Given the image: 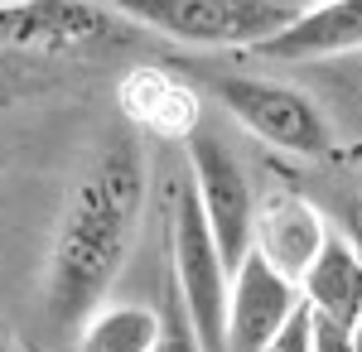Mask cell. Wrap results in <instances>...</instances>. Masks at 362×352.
<instances>
[{
  "label": "cell",
  "instance_id": "cell-1",
  "mask_svg": "<svg viewBox=\"0 0 362 352\" xmlns=\"http://www.w3.org/2000/svg\"><path fill=\"white\" fill-rule=\"evenodd\" d=\"M140 208H145V155L131 136H107V145L78 174L49 246L44 304L58 328H78L92 309L107 304L136 246Z\"/></svg>",
  "mask_w": 362,
  "mask_h": 352
},
{
  "label": "cell",
  "instance_id": "cell-2",
  "mask_svg": "<svg viewBox=\"0 0 362 352\" xmlns=\"http://www.w3.org/2000/svg\"><path fill=\"white\" fill-rule=\"evenodd\" d=\"M97 5L189 49H256L295 15L280 0H97Z\"/></svg>",
  "mask_w": 362,
  "mask_h": 352
},
{
  "label": "cell",
  "instance_id": "cell-3",
  "mask_svg": "<svg viewBox=\"0 0 362 352\" xmlns=\"http://www.w3.org/2000/svg\"><path fill=\"white\" fill-rule=\"evenodd\" d=\"M174 285L179 314L194 333L198 352H227V295L232 271L208 232V217L198 208V193L184 184L174 198Z\"/></svg>",
  "mask_w": 362,
  "mask_h": 352
},
{
  "label": "cell",
  "instance_id": "cell-4",
  "mask_svg": "<svg viewBox=\"0 0 362 352\" xmlns=\"http://www.w3.org/2000/svg\"><path fill=\"white\" fill-rule=\"evenodd\" d=\"M223 111L251 131L256 140H266L271 150L285 155H324L334 145V131L324 121V111L309 102L300 87L276 78H247V73H232V78L213 82Z\"/></svg>",
  "mask_w": 362,
  "mask_h": 352
},
{
  "label": "cell",
  "instance_id": "cell-5",
  "mask_svg": "<svg viewBox=\"0 0 362 352\" xmlns=\"http://www.w3.org/2000/svg\"><path fill=\"white\" fill-rule=\"evenodd\" d=\"M184 150H189V189L198 193V208L208 217V232L223 251L227 271H237L251 251V222H256V193L247 169L203 126L184 140Z\"/></svg>",
  "mask_w": 362,
  "mask_h": 352
},
{
  "label": "cell",
  "instance_id": "cell-6",
  "mask_svg": "<svg viewBox=\"0 0 362 352\" xmlns=\"http://www.w3.org/2000/svg\"><path fill=\"white\" fill-rule=\"evenodd\" d=\"M116 20L97 0H15L0 5V49L20 54H73L107 44L116 34Z\"/></svg>",
  "mask_w": 362,
  "mask_h": 352
},
{
  "label": "cell",
  "instance_id": "cell-7",
  "mask_svg": "<svg viewBox=\"0 0 362 352\" xmlns=\"http://www.w3.org/2000/svg\"><path fill=\"white\" fill-rule=\"evenodd\" d=\"M305 304L300 285L247 251V261L232 271V295H227V352H261L280 328L295 319Z\"/></svg>",
  "mask_w": 362,
  "mask_h": 352
},
{
  "label": "cell",
  "instance_id": "cell-8",
  "mask_svg": "<svg viewBox=\"0 0 362 352\" xmlns=\"http://www.w3.org/2000/svg\"><path fill=\"white\" fill-rule=\"evenodd\" d=\"M324 242H329V227H324V217H319V208L309 198H300L290 189H276L271 198L256 203L251 251L261 261H271L285 280L300 285L309 275V266H314V256L324 251Z\"/></svg>",
  "mask_w": 362,
  "mask_h": 352
},
{
  "label": "cell",
  "instance_id": "cell-9",
  "mask_svg": "<svg viewBox=\"0 0 362 352\" xmlns=\"http://www.w3.org/2000/svg\"><path fill=\"white\" fill-rule=\"evenodd\" d=\"M362 49V0H329L290 15V25L261 39L251 54L276 58V63H314Z\"/></svg>",
  "mask_w": 362,
  "mask_h": 352
},
{
  "label": "cell",
  "instance_id": "cell-10",
  "mask_svg": "<svg viewBox=\"0 0 362 352\" xmlns=\"http://www.w3.org/2000/svg\"><path fill=\"white\" fill-rule=\"evenodd\" d=\"M116 97H121V111L131 116V126L160 140H189L203 126V102L194 97V87H184L165 68H131L116 87Z\"/></svg>",
  "mask_w": 362,
  "mask_h": 352
},
{
  "label": "cell",
  "instance_id": "cell-11",
  "mask_svg": "<svg viewBox=\"0 0 362 352\" xmlns=\"http://www.w3.org/2000/svg\"><path fill=\"white\" fill-rule=\"evenodd\" d=\"M300 295H305V304L314 314H324V319H334L343 328L358 324L362 319V251H358V242L329 232L324 251L314 256L309 275L300 280Z\"/></svg>",
  "mask_w": 362,
  "mask_h": 352
},
{
  "label": "cell",
  "instance_id": "cell-12",
  "mask_svg": "<svg viewBox=\"0 0 362 352\" xmlns=\"http://www.w3.org/2000/svg\"><path fill=\"white\" fill-rule=\"evenodd\" d=\"M165 338V319L150 304H102L73 328L68 352H155Z\"/></svg>",
  "mask_w": 362,
  "mask_h": 352
},
{
  "label": "cell",
  "instance_id": "cell-13",
  "mask_svg": "<svg viewBox=\"0 0 362 352\" xmlns=\"http://www.w3.org/2000/svg\"><path fill=\"white\" fill-rule=\"evenodd\" d=\"M309 343H314V352H353V328H343L309 309Z\"/></svg>",
  "mask_w": 362,
  "mask_h": 352
},
{
  "label": "cell",
  "instance_id": "cell-14",
  "mask_svg": "<svg viewBox=\"0 0 362 352\" xmlns=\"http://www.w3.org/2000/svg\"><path fill=\"white\" fill-rule=\"evenodd\" d=\"M261 352H314V343H309V304H300V309H295V319L280 328Z\"/></svg>",
  "mask_w": 362,
  "mask_h": 352
},
{
  "label": "cell",
  "instance_id": "cell-15",
  "mask_svg": "<svg viewBox=\"0 0 362 352\" xmlns=\"http://www.w3.org/2000/svg\"><path fill=\"white\" fill-rule=\"evenodd\" d=\"M155 352H198V343H194V333H189V324H184V319H179V324H169Z\"/></svg>",
  "mask_w": 362,
  "mask_h": 352
},
{
  "label": "cell",
  "instance_id": "cell-16",
  "mask_svg": "<svg viewBox=\"0 0 362 352\" xmlns=\"http://www.w3.org/2000/svg\"><path fill=\"white\" fill-rule=\"evenodd\" d=\"M353 352H362V319L353 324Z\"/></svg>",
  "mask_w": 362,
  "mask_h": 352
},
{
  "label": "cell",
  "instance_id": "cell-17",
  "mask_svg": "<svg viewBox=\"0 0 362 352\" xmlns=\"http://www.w3.org/2000/svg\"><path fill=\"white\" fill-rule=\"evenodd\" d=\"M0 352H25V343H10V338H0Z\"/></svg>",
  "mask_w": 362,
  "mask_h": 352
},
{
  "label": "cell",
  "instance_id": "cell-18",
  "mask_svg": "<svg viewBox=\"0 0 362 352\" xmlns=\"http://www.w3.org/2000/svg\"><path fill=\"white\" fill-rule=\"evenodd\" d=\"M353 222H358V251H362V198H358V217Z\"/></svg>",
  "mask_w": 362,
  "mask_h": 352
},
{
  "label": "cell",
  "instance_id": "cell-19",
  "mask_svg": "<svg viewBox=\"0 0 362 352\" xmlns=\"http://www.w3.org/2000/svg\"><path fill=\"white\" fill-rule=\"evenodd\" d=\"M25 352H44V348H34V343H25Z\"/></svg>",
  "mask_w": 362,
  "mask_h": 352
},
{
  "label": "cell",
  "instance_id": "cell-20",
  "mask_svg": "<svg viewBox=\"0 0 362 352\" xmlns=\"http://www.w3.org/2000/svg\"><path fill=\"white\" fill-rule=\"evenodd\" d=\"M314 5H329V0H314Z\"/></svg>",
  "mask_w": 362,
  "mask_h": 352
},
{
  "label": "cell",
  "instance_id": "cell-21",
  "mask_svg": "<svg viewBox=\"0 0 362 352\" xmlns=\"http://www.w3.org/2000/svg\"><path fill=\"white\" fill-rule=\"evenodd\" d=\"M0 5H15V0H0Z\"/></svg>",
  "mask_w": 362,
  "mask_h": 352
}]
</instances>
